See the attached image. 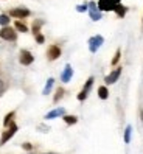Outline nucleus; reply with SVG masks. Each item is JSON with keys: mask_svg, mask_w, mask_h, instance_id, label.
I'll return each instance as SVG.
<instances>
[{"mask_svg": "<svg viewBox=\"0 0 143 154\" xmlns=\"http://www.w3.org/2000/svg\"><path fill=\"white\" fill-rule=\"evenodd\" d=\"M121 0H100L96 5H98V10L100 11H114L115 6L120 5Z\"/></svg>", "mask_w": 143, "mask_h": 154, "instance_id": "nucleus-1", "label": "nucleus"}, {"mask_svg": "<svg viewBox=\"0 0 143 154\" xmlns=\"http://www.w3.org/2000/svg\"><path fill=\"white\" fill-rule=\"evenodd\" d=\"M103 42H104V39H103V36H100V34H96V36H92L90 39H89V50H90L92 53H95L98 48L103 45Z\"/></svg>", "mask_w": 143, "mask_h": 154, "instance_id": "nucleus-2", "label": "nucleus"}, {"mask_svg": "<svg viewBox=\"0 0 143 154\" xmlns=\"http://www.w3.org/2000/svg\"><path fill=\"white\" fill-rule=\"evenodd\" d=\"M87 11H89V14H90L92 20H100L101 19V11L98 10V5L95 2H90L87 5Z\"/></svg>", "mask_w": 143, "mask_h": 154, "instance_id": "nucleus-3", "label": "nucleus"}, {"mask_svg": "<svg viewBox=\"0 0 143 154\" xmlns=\"http://www.w3.org/2000/svg\"><path fill=\"white\" fill-rule=\"evenodd\" d=\"M0 38L5 39V41H16L17 34L13 28H10V26H3V28L0 30Z\"/></svg>", "mask_w": 143, "mask_h": 154, "instance_id": "nucleus-4", "label": "nucleus"}, {"mask_svg": "<svg viewBox=\"0 0 143 154\" xmlns=\"http://www.w3.org/2000/svg\"><path fill=\"white\" fill-rule=\"evenodd\" d=\"M92 86H93V78L90 76L87 79V83L84 84V89L79 92V95H78V100L79 101H84V100L87 98V95H89V92H90V89H92Z\"/></svg>", "mask_w": 143, "mask_h": 154, "instance_id": "nucleus-5", "label": "nucleus"}, {"mask_svg": "<svg viewBox=\"0 0 143 154\" xmlns=\"http://www.w3.org/2000/svg\"><path fill=\"white\" fill-rule=\"evenodd\" d=\"M16 132H17V125H14V123H13V125H11V128L8 129L3 135H2V139H0V145H5V143H6L8 140H10Z\"/></svg>", "mask_w": 143, "mask_h": 154, "instance_id": "nucleus-6", "label": "nucleus"}, {"mask_svg": "<svg viewBox=\"0 0 143 154\" xmlns=\"http://www.w3.org/2000/svg\"><path fill=\"white\" fill-rule=\"evenodd\" d=\"M33 61H34V58H33V55L28 50H22L20 51V64L22 66H30Z\"/></svg>", "mask_w": 143, "mask_h": 154, "instance_id": "nucleus-7", "label": "nucleus"}, {"mask_svg": "<svg viewBox=\"0 0 143 154\" xmlns=\"http://www.w3.org/2000/svg\"><path fill=\"white\" fill-rule=\"evenodd\" d=\"M10 14L13 17H16V19H23V17L30 16V11L26 10V8H16V10H11Z\"/></svg>", "mask_w": 143, "mask_h": 154, "instance_id": "nucleus-8", "label": "nucleus"}, {"mask_svg": "<svg viewBox=\"0 0 143 154\" xmlns=\"http://www.w3.org/2000/svg\"><path fill=\"white\" fill-rule=\"evenodd\" d=\"M47 56H48L50 61L58 59V58L61 56V48L58 47V45H51V47L48 48V51H47Z\"/></svg>", "mask_w": 143, "mask_h": 154, "instance_id": "nucleus-9", "label": "nucleus"}, {"mask_svg": "<svg viewBox=\"0 0 143 154\" xmlns=\"http://www.w3.org/2000/svg\"><path fill=\"white\" fill-rule=\"evenodd\" d=\"M120 75H121V69H115L112 73H109V75L106 76V79H104V81H106V84H114L115 81L120 78Z\"/></svg>", "mask_w": 143, "mask_h": 154, "instance_id": "nucleus-10", "label": "nucleus"}, {"mask_svg": "<svg viewBox=\"0 0 143 154\" xmlns=\"http://www.w3.org/2000/svg\"><path fill=\"white\" fill-rule=\"evenodd\" d=\"M72 76H73V69H72V67L67 64L65 69H64V72H62V75H61L62 83H68V81L72 79Z\"/></svg>", "mask_w": 143, "mask_h": 154, "instance_id": "nucleus-11", "label": "nucleus"}, {"mask_svg": "<svg viewBox=\"0 0 143 154\" xmlns=\"http://www.w3.org/2000/svg\"><path fill=\"white\" fill-rule=\"evenodd\" d=\"M59 115H64V109H62V107H58V109L50 111V112L45 115V119H47V120H51V119H56V117H59Z\"/></svg>", "mask_w": 143, "mask_h": 154, "instance_id": "nucleus-12", "label": "nucleus"}, {"mask_svg": "<svg viewBox=\"0 0 143 154\" xmlns=\"http://www.w3.org/2000/svg\"><path fill=\"white\" fill-rule=\"evenodd\" d=\"M114 11L117 13V14H118L120 17H123L124 14H126V11H128V8H126V6H123V5L120 3V5H117V6H115V10H114Z\"/></svg>", "mask_w": 143, "mask_h": 154, "instance_id": "nucleus-13", "label": "nucleus"}, {"mask_svg": "<svg viewBox=\"0 0 143 154\" xmlns=\"http://www.w3.org/2000/svg\"><path fill=\"white\" fill-rule=\"evenodd\" d=\"M53 83H55V79H53V78H48L47 79V84H45V87H44V95H48L50 94V90L53 87Z\"/></svg>", "mask_w": 143, "mask_h": 154, "instance_id": "nucleus-14", "label": "nucleus"}, {"mask_svg": "<svg viewBox=\"0 0 143 154\" xmlns=\"http://www.w3.org/2000/svg\"><path fill=\"white\" fill-rule=\"evenodd\" d=\"M98 97H100L101 100H106L107 97H109V92H107V89L104 86H101L100 89H98Z\"/></svg>", "mask_w": 143, "mask_h": 154, "instance_id": "nucleus-15", "label": "nucleus"}, {"mask_svg": "<svg viewBox=\"0 0 143 154\" xmlns=\"http://www.w3.org/2000/svg\"><path fill=\"white\" fill-rule=\"evenodd\" d=\"M64 122H65L67 125H75V123L78 122V119H76L75 115H65V117H64Z\"/></svg>", "mask_w": 143, "mask_h": 154, "instance_id": "nucleus-16", "label": "nucleus"}, {"mask_svg": "<svg viewBox=\"0 0 143 154\" xmlns=\"http://www.w3.org/2000/svg\"><path fill=\"white\" fill-rule=\"evenodd\" d=\"M16 30H19V31H22V33H26V31H28L26 25H23L22 22H16Z\"/></svg>", "mask_w": 143, "mask_h": 154, "instance_id": "nucleus-17", "label": "nucleus"}, {"mask_svg": "<svg viewBox=\"0 0 143 154\" xmlns=\"http://www.w3.org/2000/svg\"><path fill=\"white\" fill-rule=\"evenodd\" d=\"M131 131H132L131 126H128L126 131H124V142H126V143H129V142H131Z\"/></svg>", "mask_w": 143, "mask_h": 154, "instance_id": "nucleus-18", "label": "nucleus"}, {"mask_svg": "<svg viewBox=\"0 0 143 154\" xmlns=\"http://www.w3.org/2000/svg\"><path fill=\"white\" fill-rule=\"evenodd\" d=\"M10 23V17H8L6 14H0V25H8Z\"/></svg>", "mask_w": 143, "mask_h": 154, "instance_id": "nucleus-19", "label": "nucleus"}, {"mask_svg": "<svg viewBox=\"0 0 143 154\" xmlns=\"http://www.w3.org/2000/svg\"><path fill=\"white\" fill-rule=\"evenodd\" d=\"M62 95H64V89H62V87H59L58 90H56V97H55V103L56 101H59V100H61V97Z\"/></svg>", "mask_w": 143, "mask_h": 154, "instance_id": "nucleus-20", "label": "nucleus"}, {"mask_svg": "<svg viewBox=\"0 0 143 154\" xmlns=\"http://www.w3.org/2000/svg\"><path fill=\"white\" fill-rule=\"evenodd\" d=\"M13 117H14V112H10V114H8V115L5 117V120H3V125H5V126H8V125H10V123H11V119H13Z\"/></svg>", "mask_w": 143, "mask_h": 154, "instance_id": "nucleus-21", "label": "nucleus"}, {"mask_svg": "<svg viewBox=\"0 0 143 154\" xmlns=\"http://www.w3.org/2000/svg\"><path fill=\"white\" fill-rule=\"evenodd\" d=\"M42 25V22L41 20H36L34 22V25H33V31H34V34H38L39 33V26Z\"/></svg>", "mask_w": 143, "mask_h": 154, "instance_id": "nucleus-22", "label": "nucleus"}, {"mask_svg": "<svg viewBox=\"0 0 143 154\" xmlns=\"http://www.w3.org/2000/svg\"><path fill=\"white\" fill-rule=\"evenodd\" d=\"M120 55H121V51L117 50V53H115V56H114V59H112V66H115V64L120 61Z\"/></svg>", "mask_w": 143, "mask_h": 154, "instance_id": "nucleus-23", "label": "nucleus"}, {"mask_svg": "<svg viewBox=\"0 0 143 154\" xmlns=\"http://www.w3.org/2000/svg\"><path fill=\"white\" fill-rule=\"evenodd\" d=\"M36 41H38L39 44H44V41H45V38H44V36H42L41 33H38V34H36Z\"/></svg>", "mask_w": 143, "mask_h": 154, "instance_id": "nucleus-24", "label": "nucleus"}, {"mask_svg": "<svg viewBox=\"0 0 143 154\" xmlns=\"http://www.w3.org/2000/svg\"><path fill=\"white\" fill-rule=\"evenodd\" d=\"M87 10V6L86 5H79V6H76V11H79V13H84Z\"/></svg>", "mask_w": 143, "mask_h": 154, "instance_id": "nucleus-25", "label": "nucleus"}, {"mask_svg": "<svg viewBox=\"0 0 143 154\" xmlns=\"http://www.w3.org/2000/svg\"><path fill=\"white\" fill-rule=\"evenodd\" d=\"M2 92H3V81L0 79V94H2Z\"/></svg>", "mask_w": 143, "mask_h": 154, "instance_id": "nucleus-26", "label": "nucleus"}, {"mask_svg": "<svg viewBox=\"0 0 143 154\" xmlns=\"http://www.w3.org/2000/svg\"><path fill=\"white\" fill-rule=\"evenodd\" d=\"M23 148H25V149H31V145H28V143H25V145H23Z\"/></svg>", "mask_w": 143, "mask_h": 154, "instance_id": "nucleus-27", "label": "nucleus"}, {"mask_svg": "<svg viewBox=\"0 0 143 154\" xmlns=\"http://www.w3.org/2000/svg\"><path fill=\"white\" fill-rule=\"evenodd\" d=\"M47 154H55V152H47Z\"/></svg>", "mask_w": 143, "mask_h": 154, "instance_id": "nucleus-28", "label": "nucleus"}]
</instances>
